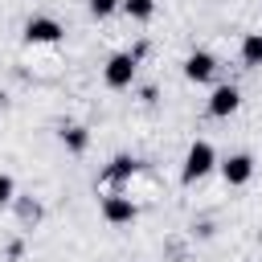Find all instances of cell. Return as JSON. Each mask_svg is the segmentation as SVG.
<instances>
[{
    "instance_id": "8992f818",
    "label": "cell",
    "mask_w": 262,
    "mask_h": 262,
    "mask_svg": "<svg viewBox=\"0 0 262 262\" xmlns=\"http://www.w3.org/2000/svg\"><path fill=\"white\" fill-rule=\"evenodd\" d=\"M184 78L188 82H213V74H217V57L209 53V49H192L188 57H184Z\"/></svg>"
},
{
    "instance_id": "5b68a950",
    "label": "cell",
    "mask_w": 262,
    "mask_h": 262,
    "mask_svg": "<svg viewBox=\"0 0 262 262\" xmlns=\"http://www.w3.org/2000/svg\"><path fill=\"white\" fill-rule=\"evenodd\" d=\"M61 33H66V29H61L53 16H29V20H25V41H29V45H57Z\"/></svg>"
},
{
    "instance_id": "3957f363",
    "label": "cell",
    "mask_w": 262,
    "mask_h": 262,
    "mask_svg": "<svg viewBox=\"0 0 262 262\" xmlns=\"http://www.w3.org/2000/svg\"><path fill=\"white\" fill-rule=\"evenodd\" d=\"M217 172H221V180H225L229 188H242V184L254 180V156H250V151H233V156L217 160Z\"/></svg>"
},
{
    "instance_id": "52a82bcc",
    "label": "cell",
    "mask_w": 262,
    "mask_h": 262,
    "mask_svg": "<svg viewBox=\"0 0 262 262\" xmlns=\"http://www.w3.org/2000/svg\"><path fill=\"white\" fill-rule=\"evenodd\" d=\"M237 106H242V90H237L233 82L213 86V94H209V115H213V119H229Z\"/></svg>"
},
{
    "instance_id": "30bf717a",
    "label": "cell",
    "mask_w": 262,
    "mask_h": 262,
    "mask_svg": "<svg viewBox=\"0 0 262 262\" xmlns=\"http://www.w3.org/2000/svg\"><path fill=\"white\" fill-rule=\"evenodd\" d=\"M119 12H127L131 20H151L156 16V0H123Z\"/></svg>"
},
{
    "instance_id": "7a4b0ae2",
    "label": "cell",
    "mask_w": 262,
    "mask_h": 262,
    "mask_svg": "<svg viewBox=\"0 0 262 262\" xmlns=\"http://www.w3.org/2000/svg\"><path fill=\"white\" fill-rule=\"evenodd\" d=\"M135 74H139V57L135 53H111L106 66H102V82L111 90H127L135 82Z\"/></svg>"
},
{
    "instance_id": "277c9868",
    "label": "cell",
    "mask_w": 262,
    "mask_h": 262,
    "mask_svg": "<svg viewBox=\"0 0 262 262\" xmlns=\"http://www.w3.org/2000/svg\"><path fill=\"white\" fill-rule=\"evenodd\" d=\"M135 217H139V205H135L127 192L102 196V221H106V225H131Z\"/></svg>"
},
{
    "instance_id": "6da1fadb",
    "label": "cell",
    "mask_w": 262,
    "mask_h": 262,
    "mask_svg": "<svg viewBox=\"0 0 262 262\" xmlns=\"http://www.w3.org/2000/svg\"><path fill=\"white\" fill-rule=\"evenodd\" d=\"M213 168H217V147H213L209 139H192L188 151H184V164H180V180H184V184H196V180H205Z\"/></svg>"
},
{
    "instance_id": "7c38bea8",
    "label": "cell",
    "mask_w": 262,
    "mask_h": 262,
    "mask_svg": "<svg viewBox=\"0 0 262 262\" xmlns=\"http://www.w3.org/2000/svg\"><path fill=\"white\" fill-rule=\"evenodd\" d=\"M86 4H90V16L106 20V16H115V12H119V4H123V0H86Z\"/></svg>"
},
{
    "instance_id": "4fadbf2b",
    "label": "cell",
    "mask_w": 262,
    "mask_h": 262,
    "mask_svg": "<svg viewBox=\"0 0 262 262\" xmlns=\"http://www.w3.org/2000/svg\"><path fill=\"white\" fill-rule=\"evenodd\" d=\"M12 201H16V180H12L8 172H0V209L12 205Z\"/></svg>"
},
{
    "instance_id": "ba28073f",
    "label": "cell",
    "mask_w": 262,
    "mask_h": 262,
    "mask_svg": "<svg viewBox=\"0 0 262 262\" xmlns=\"http://www.w3.org/2000/svg\"><path fill=\"white\" fill-rule=\"evenodd\" d=\"M61 147L74 151V156H82V151L90 147V131H86L82 123H66V127H61Z\"/></svg>"
},
{
    "instance_id": "8fae6325",
    "label": "cell",
    "mask_w": 262,
    "mask_h": 262,
    "mask_svg": "<svg viewBox=\"0 0 262 262\" xmlns=\"http://www.w3.org/2000/svg\"><path fill=\"white\" fill-rule=\"evenodd\" d=\"M131 172H135V160H131V156H115V160H111V168H106V176H111V180H127Z\"/></svg>"
},
{
    "instance_id": "9c48e42d",
    "label": "cell",
    "mask_w": 262,
    "mask_h": 262,
    "mask_svg": "<svg viewBox=\"0 0 262 262\" xmlns=\"http://www.w3.org/2000/svg\"><path fill=\"white\" fill-rule=\"evenodd\" d=\"M242 66H250V70L262 66V33H246L242 37Z\"/></svg>"
}]
</instances>
